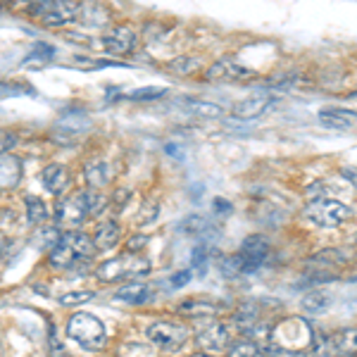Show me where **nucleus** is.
<instances>
[{"label":"nucleus","mask_w":357,"mask_h":357,"mask_svg":"<svg viewBox=\"0 0 357 357\" xmlns=\"http://www.w3.org/2000/svg\"><path fill=\"white\" fill-rule=\"evenodd\" d=\"M96 255V245L91 241V236L77 229H69L67 234H60V241L50 248L48 252V264L53 269H77L82 267V262H89Z\"/></svg>","instance_id":"1"},{"label":"nucleus","mask_w":357,"mask_h":357,"mask_svg":"<svg viewBox=\"0 0 357 357\" xmlns=\"http://www.w3.org/2000/svg\"><path fill=\"white\" fill-rule=\"evenodd\" d=\"M151 274V262L143 255H134V252H126V255L112 257L105 260L96 267V279L102 284H117V281H138L143 276Z\"/></svg>","instance_id":"2"},{"label":"nucleus","mask_w":357,"mask_h":357,"mask_svg":"<svg viewBox=\"0 0 357 357\" xmlns=\"http://www.w3.org/2000/svg\"><path fill=\"white\" fill-rule=\"evenodd\" d=\"M67 333L74 343H79L84 350H100L102 345L107 343V331L105 324H102L98 317L89 314V312H77L72 314V319L67 321Z\"/></svg>","instance_id":"3"},{"label":"nucleus","mask_w":357,"mask_h":357,"mask_svg":"<svg viewBox=\"0 0 357 357\" xmlns=\"http://www.w3.org/2000/svg\"><path fill=\"white\" fill-rule=\"evenodd\" d=\"M350 215H353V210H350L348 205L338 203V200H331V198H314L312 203L305 207V217L321 229L338 227V224L348 222Z\"/></svg>","instance_id":"4"},{"label":"nucleus","mask_w":357,"mask_h":357,"mask_svg":"<svg viewBox=\"0 0 357 357\" xmlns=\"http://www.w3.org/2000/svg\"><path fill=\"white\" fill-rule=\"evenodd\" d=\"M146 336L158 350H178L183 348V343L188 341V329L178 321H169V319H160V321H153L151 326L146 329Z\"/></svg>","instance_id":"5"},{"label":"nucleus","mask_w":357,"mask_h":357,"mask_svg":"<svg viewBox=\"0 0 357 357\" xmlns=\"http://www.w3.org/2000/svg\"><path fill=\"white\" fill-rule=\"evenodd\" d=\"M36 17L45 26H65L77 20L82 5L77 0H45V3L36 5Z\"/></svg>","instance_id":"6"},{"label":"nucleus","mask_w":357,"mask_h":357,"mask_svg":"<svg viewBox=\"0 0 357 357\" xmlns=\"http://www.w3.org/2000/svg\"><path fill=\"white\" fill-rule=\"evenodd\" d=\"M89 207H86L84 191L62 198L55 203V222L57 227H67V229H79L82 224L89 220Z\"/></svg>","instance_id":"7"},{"label":"nucleus","mask_w":357,"mask_h":357,"mask_svg":"<svg viewBox=\"0 0 357 357\" xmlns=\"http://www.w3.org/2000/svg\"><path fill=\"white\" fill-rule=\"evenodd\" d=\"M238 257L243 262V274H252L267 262L269 257V243L262 236H248L238 250Z\"/></svg>","instance_id":"8"},{"label":"nucleus","mask_w":357,"mask_h":357,"mask_svg":"<svg viewBox=\"0 0 357 357\" xmlns=\"http://www.w3.org/2000/svg\"><path fill=\"white\" fill-rule=\"evenodd\" d=\"M195 343L203 350H212V353H220V350H227V345L231 343L229 338V331L222 321H207L195 333Z\"/></svg>","instance_id":"9"},{"label":"nucleus","mask_w":357,"mask_h":357,"mask_svg":"<svg viewBox=\"0 0 357 357\" xmlns=\"http://www.w3.org/2000/svg\"><path fill=\"white\" fill-rule=\"evenodd\" d=\"M136 45V31L131 26H114L102 36V48L110 55H129Z\"/></svg>","instance_id":"10"},{"label":"nucleus","mask_w":357,"mask_h":357,"mask_svg":"<svg viewBox=\"0 0 357 357\" xmlns=\"http://www.w3.org/2000/svg\"><path fill=\"white\" fill-rule=\"evenodd\" d=\"M255 72L248 69L238 62H231V60H222V62H215V65L207 67L205 72V79L207 82H220V79H252Z\"/></svg>","instance_id":"11"},{"label":"nucleus","mask_w":357,"mask_h":357,"mask_svg":"<svg viewBox=\"0 0 357 357\" xmlns=\"http://www.w3.org/2000/svg\"><path fill=\"white\" fill-rule=\"evenodd\" d=\"M22 174H24L22 160L10 153H0V191L3 188H15L22 181Z\"/></svg>","instance_id":"12"},{"label":"nucleus","mask_w":357,"mask_h":357,"mask_svg":"<svg viewBox=\"0 0 357 357\" xmlns=\"http://www.w3.org/2000/svg\"><path fill=\"white\" fill-rule=\"evenodd\" d=\"M272 102H274L272 98L262 96V93L260 96H248L231 107V114L238 119H255V117H260V114L267 110Z\"/></svg>","instance_id":"13"},{"label":"nucleus","mask_w":357,"mask_h":357,"mask_svg":"<svg viewBox=\"0 0 357 357\" xmlns=\"http://www.w3.org/2000/svg\"><path fill=\"white\" fill-rule=\"evenodd\" d=\"M41 181H43L45 191L60 195L69 186V172H67V167H62V165H48L41 172Z\"/></svg>","instance_id":"14"},{"label":"nucleus","mask_w":357,"mask_h":357,"mask_svg":"<svg viewBox=\"0 0 357 357\" xmlns=\"http://www.w3.org/2000/svg\"><path fill=\"white\" fill-rule=\"evenodd\" d=\"M119 238H122V227L117 222H102L91 241H93L96 250H112L119 243Z\"/></svg>","instance_id":"15"},{"label":"nucleus","mask_w":357,"mask_h":357,"mask_svg":"<svg viewBox=\"0 0 357 357\" xmlns=\"http://www.w3.org/2000/svg\"><path fill=\"white\" fill-rule=\"evenodd\" d=\"M84 174L91 188H102L105 183H110V165L100 158H93L84 165Z\"/></svg>","instance_id":"16"},{"label":"nucleus","mask_w":357,"mask_h":357,"mask_svg":"<svg viewBox=\"0 0 357 357\" xmlns=\"http://www.w3.org/2000/svg\"><path fill=\"white\" fill-rule=\"evenodd\" d=\"M319 122L331 129H353L355 126V112L341 110V107H326L319 112Z\"/></svg>","instance_id":"17"},{"label":"nucleus","mask_w":357,"mask_h":357,"mask_svg":"<svg viewBox=\"0 0 357 357\" xmlns=\"http://www.w3.org/2000/svg\"><path fill=\"white\" fill-rule=\"evenodd\" d=\"M148 298H151V286L138 284V281H131L129 286H124V289H119L114 293V301L126 303V305H141V303H146Z\"/></svg>","instance_id":"18"},{"label":"nucleus","mask_w":357,"mask_h":357,"mask_svg":"<svg viewBox=\"0 0 357 357\" xmlns=\"http://www.w3.org/2000/svg\"><path fill=\"white\" fill-rule=\"evenodd\" d=\"M257 319H260V312H257V305L255 303H243L234 314V326L241 333H250L252 326H257Z\"/></svg>","instance_id":"19"},{"label":"nucleus","mask_w":357,"mask_h":357,"mask_svg":"<svg viewBox=\"0 0 357 357\" xmlns=\"http://www.w3.org/2000/svg\"><path fill=\"white\" fill-rule=\"evenodd\" d=\"M331 303H333V298L326 291H310V293H305V298L301 301V307H303V312L321 314L331 307Z\"/></svg>","instance_id":"20"},{"label":"nucleus","mask_w":357,"mask_h":357,"mask_svg":"<svg viewBox=\"0 0 357 357\" xmlns=\"http://www.w3.org/2000/svg\"><path fill=\"white\" fill-rule=\"evenodd\" d=\"M178 312L186 314V317H195V319H200V317H215L220 312V307L212 303H203V301H186L178 305Z\"/></svg>","instance_id":"21"},{"label":"nucleus","mask_w":357,"mask_h":357,"mask_svg":"<svg viewBox=\"0 0 357 357\" xmlns=\"http://www.w3.org/2000/svg\"><path fill=\"white\" fill-rule=\"evenodd\" d=\"M345 262H348V257H345L341 250H321V252H317V255L307 264H310V267L338 269V267H343Z\"/></svg>","instance_id":"22"},{"label":"nucleus","mask_w":357,"mask_h":357,"mask_svg":"<svg viewBox=\"0 0 357 357\" xmlns=\"http://www.w3.org/2000/svg\"><path fill=\"white\" fill-rule=\"evenodd\" d=\"M24 207H26V220L31 224H43L48 220V207H45L43 200L36 198V195H26Z\"/></svg>","instance_id":"23"},{"label":"nucleus","mask_w":357,"mask_h":357,"mask_svg":"<svg viewBox=\"0 0 357 357\" xmlns=\"http://www.w3.org/2000/svg\"><path fill=\"white\" fill-rule=\"evenodd\" d=\"M257 353H260V345L248 338L227 345V357H257Z\"/></svg>","instance_id":"24"},{"label":"nucleus","mask_w":357,"mask_h":357,"mask_svg":"<svg viewBox=\"0 0 357 357\" xmlns=\"http://www.w3.org/2000/svg\"><path fill=\"white\" fill-rule=\"evenodd\" d=\"M188 110L198 117H205V119H215V117H222L224 114V107L217 105V102H210V100H193L188 102Z\"/></svg>","instance_id":"25"},{"label":"nucleus","mask_w":357,"mask_h":357,"mask_svg":"<svg viewBox=\"0 0 357 357\" xmlns=\"http://www.w3.org/2000/svg\"><path fill=\"white\" fill-rule=\"evenodd\" d=\"M198 67H200V60H198V57H191V55H181V57H176V60L169 62L172 72L181 74V77H186V74H193Z\"/></svg>","instance_id":"26"},{"label":"nucleus","mask_w":357,"mask_h":357,"mask_svg":"<svg viewBox=\"0 0 357 357\" xmlns=\"http://www.w3.org/2000/svg\"><path fill=\"white\" fill-rule=\"evenodd\" d=\"M167 96V89H158V86H146V89H136V91H131L129 96V100H134V102H151V100H158V98H162Z\"/></svg>","instance_id":"27"},{"label":"nucleus","mask_w":357,"mask_h":357,"mask_svg":"<svg viewBox=\"0 0 357 357\" xmlns=\"http://www.w3.org/2000/svg\"><path fill=\"white\" fill-rule=\"evenodd\" d=\"M84 200H86V207H89V215H100L107 205L105 195L98 191V188H89V191H84Z\"/></svg>","instance_id":"28"},{"label":"nucleus","mask_w":357,"mask_h":357,"mask_svg":"<svg viewBox=\"0 0 357 357\" xmlns=\"http://www.w3.org/2000/svg\"><path fill=\"white\" fill-rule=\"evenodd\" d=\"M96 293L93 291H69V293H62L57 301H60V305H67V307H74V305H84L89 301H93Z\"/></svg>","instance_id":"29"},{"label":"nucleus","mask_w":357,"mask_h":357,"mask_svg":"<svg viewBox=\"0 0 357 357\" xmlns=\"http://www.w3.org/2000/svg\"><path fill=\"white\" fill-rule=\"evenodd\" d=\"M220 269H222L224 276H241V274H243V262H241L238 255H229V257H224V260H222Z\"/></svg>","instance_id":"30"},{"label":"nucleus","mask_w":357,"mask_h":357,"mask_svg":"<svg viewBox=\"0 0 357 357\" xmlns=\"http://www.w3.org/2000/svg\"><path fill=\"white\" fill-rule=\"evenodd\" d=\"M264 348H267V355L269 357H310V353H305V350H289V348H279V345L274 343H264Z\"/></svg>","instance_id":"31"},{"label":"nucleus","mask_w":357,"mask_h":357,"mask_svg":"<svg viewBox=\"0 0 357 357\" xmlns=\"http://www.w3.org/2000/svg\"><path fill=\"white\" fill-rule=\"evenodd\" d=\"M203 227H205V224H203V217L193 215V217H186V220L181 222V227H178V229H181L183 234L198 236L200 231H203Z\"/></svg>","instance_id":"32"},{"label":"nucleus","mask_w":357,"mask_h":357,"mask_svg":"<svg viewBox=\"0 0 357 357\" xmlns=\"http://www.w3.org/2000/svg\"><path fill=\"white\" fill-rule=\"evenodd\" d=\"M22 93H33V91L29 89V86L17 84V82L0 84V96H22Z\"/></svg>","instance_id":"33"},{"label":"nucleus","mask_w":357,"mask_h":357,"mask_svg":"<svg viewBox=\"0 0 357 357\" xmlns=\"http://www.w3.org/2000/svg\"><path fill=\"white\" fill-rule=\"evenodd\" d=\"M41 241H38V245H43V248H53L57 241H60V231H57V227H50V229H43L41 234Z\"/></svg>","instance_id":"34"},{"label":"nucleus","mask_w":357,"mask_h":357,"mask_svg":"<svg viewBox=\"0 0 357 357\" xmlns=\"http://www.w3.org/2000/svg\"><path fill=\"white\" fill-rule=\"evenodd\" d=\"M17 146V134L0 129V153H10Z\"/></svg>","instance_id":"35"},{"label":"nucleus","mask_w":357,"mask_h":357,"mask_svg":"<svg viewBox=\"0 0 357 357\" xmlns=\"http://www.w3.org/2000/svg\"><path fill=\"white\" fill-rule=\"evenodd\" d=\"M50 357H69L67 350H65V345L57 341L55 329H50Z\"/></svg>","instance_id":"36"},{"label":"nucleus","mask_w":357,"mask_h":357,"mask_svg":"<svg viewBox=\"0 0 357 357\" xmlns=\"http://www.w3.org/2000/svg\"><path fill=\"white\" fill-rule=\"evenodd\" d=\"M160 215V205L155 203V200H151L146 207H143V224H151V222H155V217Z\"/></svg>","instance_id":"37"},{"label":"nucleus","mask_w":357,"mask_h":357,"mask_svg":"<svg viewBox=\"0 0 357 357\" xmlns=\"http://www.w3.org/2000/svg\"><path fill=\"white\" fill-rule=\"evenodd\" d=\"M191 272H178V274H174L172 276V286H174V289H181V286H186L188 281H191Z\"/></svg>","instance_id":"38"},{"label":"nucleus","mask_w":357,"mask_h":357,"mask_svg":"<svg viewBox=\"0 0 357 357\" xmlns=\"http://www.w3.org/2000/svg\"><path fill=\"white\" fill-rule=\"evenodd\" d=\"M129 195H131V191H126V188H122V191H114V195H112L114 205H117V207H124L126 203H129Z\"/></svg>","instance_id":"39"},{"label":"nucleus","mask_w":357,"mask_h":357,"mask_svg":"<svg viewBox=\"0 0 357 357\" xmlns=\"http://www.w3.org/2000/svg\"><path fill=\"white\" fill-rule=\"evenodd\" d=\"M146 243H148L146 236H136V238H131V241H129V250H136V248H143Z\"/></svg>","instance_id":"40"},{"label":"nucleus","mask_w":357,"mask_h":357,"mask_svg":"<svg viewBox=\"0 0 357 357\" xmlns=\"http://www.w3.org/2000/svg\"><path fill=\"white\" fill-rule=\"evenodd\" d=\"M215 210L229 212V210H231V205H229V203H227V200H220V198H217V200H215Z\"/></svg>","instance_id":"41"},{"label":"nucleus","mask_w":357,"mask_h":357,"mask_svg":"<svg viewBox=\"0 0 357 357\" xmlns=\"http://www.w3.org/2000/svg\"><path fill=\"white\" fill-rule=\"evenodd\" d=\"M24 3H29V5H33V8H36V5H41V3H45V0H24Z\"/></svg>","instance_id":"42"},{"label":"nucleus","mask_w":357,"mask_h":357,"mask_svg":"<svg viewBox=\"0 0 357 357\" xmlns=\"http://www.w3.org/2000/svg\"><path fill=\"white\" fill-rule=\"evenodd\" d=\"M3 250H5V236L0 234V255H3Z\"/></svg>","instance_id":"43"},{"label":"nucleus","mask_w":357,"mask_h":357,"mask_svg":"<svg viewBox=\"0 0 357 357\" xmlns=\"http://www.w3.org/2000/svg\"><path fill=\"white\" fill-rule=\"evenodd\" d=\"M193 357H215V355H207V353H198V355H193Z\"/></svg>","instance_id":"44"},{"label":"nucleus","mask_w":357,"mask_h":357,"mask_svg":"<svg viewBox=\"0 0 357 357\" xmlns=\"http://www.w3.org/2000/svg\"><path fill=\"white\" fill-rule=\"evenodd\" d=\"M0 10H3V3H0Z\"/></svg>","instance_id":"45"}]
</instances>
